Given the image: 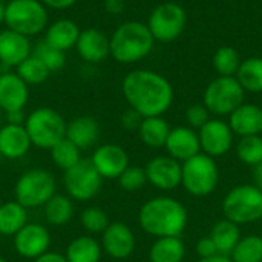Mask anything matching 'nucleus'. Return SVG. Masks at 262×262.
Returning <instances> with one entry per match:
<instances>
[{
  "mask_svg": "<svg viewBox=\"0 0 262 262\" xmlns=\"http://www.w3.org/2000/svg\"><path fill=\"white\" fill-rule=\"evenodd\" d=\"M121 92L129 107L135 109L143 118L161 117L173 101V88L161 74L149 69L129 72L121 83Z\"/></svg>",
  "mask_w": 262,
  "mask_h": 262,
  "instance_id": "1",
  "label": "nucleus"
},
{
  "mask_svg": "<svg viewBox=\"0 0 262 262\" xmlns=\"http://www.w3.org/2000/svg\"><path fill=\"white\" fill-rule=\"evenodd\" d=\"M140 227L155 238L181 236L189 223L187 209L170 196H155L146 201L138 213Z\"/></svg>",
  "mask_w": 262,
  "mask_h": 262,
  "instance_id": "2",
  "label": "nucleus"
},
{
  "mask_svg": "<svg viewBox=\"0 0 262 262\" xmlns=\"http://www.w3.org/2000/svg\"><path fill=\"white\" fill-rule=\"evenodd\" d=\"M109 43L114 60L123 64H130L143 60L152 52L155 38L146 23L129 20L114 31Z\"/></svg>",
  "mask_w": 262,
  "mask_h": 262,
  "instance_id": "3",
  "label": "nucleus"
},
{
  "mask_svg": "<svg viewBox=\"0 0 262 262\" xmlns=\"http://www.w3.org/2000/svg\"><path fill=\"white\" fill-rule=\"evenodd\" d=\"M226 220L243 226L262 220V190L255 184H239L227 192L223 200Z\"/></svg>",
  "mask_w": 262,
  "mask_h": 262,
  "instance_id": "4",
  "label": "nucleus"
},
{
  "mask_svg": "<svg viewBox=\"0 0 262 262\" xmlns=\"http://www.w3.org/2000/svg\"><path fill=\"white\" fill-rule=\"evenodd\" d=\"M48 20V8L40 0H11L6 3L5 25L25 37L46 31Z\"/></svg>",
  "mask_w": 262,
  "mask_h": 262,
  "instance_id": "5",
  "label": "nucleus"
},
{
  "mask_svg": "<svg viewBox=\"0 0 262 262\" xmlns=\"http://www.w3.org/2000/svg\"><path fill=\"white\" fill-rule=\"evenodd\" d=\"M25 129L32 146L38 149H52L58 141L66 138V121L51 107H38L32 111L25 121Z\"/></svg>",
  "mask_w": 262,
  "mask_h": 262,
  "instance_id": "6",
  "label": "nucleus"
},
{
  "mask_svg": "<svg viewBox=\"0 0 262 262\" xmlns=\"http://www.w3.org/2000/svg\"><path fill=\"white\" fill-rule=\"evenodd\" d=\"M220 181V170L215 158L198 154L181 163V186L192 196L210 195Z\"/></svg>",
  "mask_w": 262,
  "mask_h": 262,
  "instance_id": "7",
  "label": "nucleus"
},
{
  "mask_svg": "<svg viewBox=\"0 0 262 262\" xmlns=\"http://www.w3.org/2000/svg\"><path fill=\"white\" fill-rule=\"evenodd\" d=\"M55 178L45 169H31L20 175L15 183V201L26 209L41 207L55 195Z\"/></svg>",
  "mask_w": 262,
  "mask_h": 262,
  "instance_id": "8",
  "label": "nucleus"
},
{
  "mask_svg": "<svg viewBox=\"0 0 262 262\" xmlns=\"http://www.w3.org/2000/svg\"><path fill=\"white\" fill-rule=\"evenodd\" d=\"M246 91L239 84L236 77H216L212 80L206 91L203 104L209 109L210 114L224 117L230 115L244 103Z\"/></svg>",
  "mask_w": 262,
  "mask_h": 262,
  "instance_id": "9",
  "label": "nucleus"
},
{
  "mask_svg": "<svg viewBox=\"0 0 262 262\" xmlns=\"http://www.w3.org/2000/svg\"><path fill=\"white\" fill-rule=\"evenodd\" d=\"M186 23L187 14L184 8L175 2H164L152 9L146 25L155 40L170 43L183 34Z\"/></svg>",
  "mask_w": 262,
  "mask_h": 262,
  "instance_id": "10",
  "label": "nucleus"
},
{
  "mask_svg": "<svg viewBox=\"0 0 262 262\" xmlns=\"http://www.w3.org/2000/svg\"><path fill=\"white\" fill-rule=\"evenodd\" d=\"M103 178L91 160H83L64 172V187L68 196L75 201H89L101 189Z\"/></svg>",
  "mask_w": 262,
  "mask_h": 262,
  "instance_id": "11",
  "label": "nucleus"
},
{
  "mask_svg": "<svg viewBox=\"0 0 262 262\" xmlns=\"http://www.w3.org/2000/svg\"><path fill=\"white\" fill-rule=\"evenodd\" d=\"M198 137H200L201 152L212 158H218L226 155L232 149L235 134L229 123L220 118H210L198 130Z\"/></svg>",
  "mask_w": 262,
  "mask_h": 262,
  "instance_id": "12",
  "label": "nucleus"
},
{
  "mask_svg": "<svg viewBox=\"0 0 262 262\" xmlns=\"http://www.w3.org/2000/svg\"><path fill=\"white\" fill-rule=\"evenodd\" d=\"M147 183L163 192H170L181 186V163L169 155L152 158L146 167Z\"/></svg>",
  "mask_w": 262,
  "mask_h": 262,
  "instance_id": "13",
  "label": "nucleus"
},
{
  "mask_svg": "<svg viewBox=\"0 0 262 262\" xmlns=\"http://www.w3.org/2000/svg\"><path fill=\"white\" fill-rule=\"evenodd\" d=\"M49 246L51 235L41 224L28 223L18 233L14 235V249L20 256L26 259L34 261L35 258L49 252Z\"/></svg>",
  "mask_w": 262,
  "mask_h": 262,
  "instance_id": "14",
  "label": "nucleus"
},
{
  "mask_svg": "<svg viewBox=\"0 0 262 262\" xmlns=\"http://www.w3.org/2000/svg\"><path fill=\"white\" fill-rule=\"evenodd\" d=\"M91 161L103 180H118L129 167V155L118 144H103L97 147Z\"/></svg>",
  "mask_w": 262,
  "mask_h": 262,
  "instance_id": "15",
  "label": "nucleus"
},
{
  "mask_svg": "<svg viewBox=\"0 0 262 262\" xmlns=\"http://www.w3.org/2000/svg\"><path fill=\"white\" fill-rule=\"evenodd\" d=\"M101 249L114 259H126L135 250V235L124 223H109L101 233Z\"/></svg>",
  "mask_w": 262,
  "mask_h": 262,
  "instance_id": "16",
  "label": "nucleus"
},
{
  "mask_svg": "<svg viewBox=\"0 0 262 262\" xmlns=\"http://www.w3.org/2000/svg\"><path fill=\"white\" fill-rule=\"evenodd\" d=\"M164 147L167 150V155L175 158L180 163H184L190 160L192 157L201 154L198 132H195V129L189 126H178V127L170 129V134Z\"/></svg>",
  "mask_w": 262,
  "mask_h": 262,
  "instance_id": "17",
  "label": "nucleus"
},
{
  "mask_svg": "<svg viewBox=\"0 0 262 262\" xmlns=\"http://www.w3.org/2000/svg\"><path fill=\"white\" fill-rule=\"evenodd\" d=\"M75 49L86 63H101L111 55L109 37L97 28H88L80 32Z\"/></svg>",
  "mask_w": 262,
  "mask_h": 262,
  "instance_id": "18",
  "label": "nucleus"
},
{
  "mask_svg": "<svg viewBox=\"0 0 262 262\" xmlns=\"http://www.w3.org/2000/svg\"><path fill=\"white\" fill-rule=\"evenodd\" d=\"M29 100V86L15 72L0 75V109L6 112L23 111Z\"/></svg>",
  "mask_w": 262,
  "mask_h": 262,
  "instance_id": "19",
  "label": "nucleus"
},
{
  "mask_svg": "<svg viewBox=\"0 0 262 262\" xmlns=\"http://www.w3.org/2000/svg\"><path fill=\"white\" fill-rule=\"evenodd\" d=\"M29 37H25L15 31H0V64L5 68H17L23 60L31 55Z\"/></svg>",
  "mask_w": 262,
  "mask_h": 262,
  "instance_id": "20",
  "label": "nucleus"
},
{
  "mask_svg": "<svg viewBox=\"0 0 262 262\" xmlns=\"http://www.w3.org/2000/svg\"><path fill=\"white\" fill-rule=\"evenodd\" d=\"M32 146L25 124H9L0 127V154L8 160L23 158Z\"/></svg>",
  "mask_w": 262,
  "mask_h": 262,
  "instance_id": "21",
  "label": "nucleus"
},
{
  "mask_svg": "<svg viewBox=\"0 0 262 262\" xmlns=\"http://www.w3.org/2000/svg\"><path fill=\"white\" fill-rule=\"evenodd\" d=\"M229 124L235 135L250 137L262 134V107L253 103H243L229 115Z\"/></svg>",
  "mask_w": 262,
  "mask_h": 262,
  "instance_id": "22",
  "label": "nucleus"
},
{
  "mask_svg": "<svg viewBox=\"0 0 262 262\" xmlns=\"http://www.w3.org/2000/svg\"><path fill=\"white\" fill-rule=\"evenodd\" d=\"M80 32L81 31L74 20L58 18L46 28L45 41H48L51 46L57 48L58 51L66 52L77 45Z\"/></svg>",
  "mask_w": 262,
  "mask_h": 262,
  "instance_id": "23",
  "label": "nucleus"
},
{
  "mask_svg": "<svg viewBox=\"0 0 262 262\" xmlns=\"http://www.w3.org/2000/svg\"><path fill=\"white\" fill-rule=\"evenodd\" d=\"M100 135V126L95 118L81 115L66 124V138L72 141L80 150L94 146Z\"/></svg>",
  "mask_w": 262,
  "mask_h": 262,
  "instance_id": "24",
  "label": "nucleus"
},
{
  "mask_svg": "<svg viewBox=\"0 0 262 262\" xmlns=\"http://www.w3.org/2000/svg\"><path fill=\"white\" fill-rule=\"evenodd\" d=\"M170 129L172 127L163 117H146L140 124L138 135L147 147L161 149L166 146Z\"/></svg>",
  "mask_w": 262,
  "mask_h": 262,
  "instance_id": "25",
  "label": "nucleus"
},
{
  "mask_svg": "<svg viewBox=\"0 0 262 262\" xmlns=\"http://www.w3.org/2000/svg\"><path fill=\"white\" fill-rule=\"evenodd\" d=\"M184 256L186 247L180 236L157 238L149 250L150 262H183Z\"/></svg>",
  "mask_w": 262,
  "mask_h": 262,
  "instance_id": "26",
  "label": "nucleus"
},
{
  "mask_svg": "<svg viewBox=\"0 0 262 262\" xmlns=\"http://www.w3.org/2000/svg\"><path fill=\"white\" fill-rule=\"evenodd\" d=\"M210 238L213 239L218 253L230 256V253L233 252V249L236 247V244L243 236H241L239 226L224 218L212 227Z\"/></svg>",
  "mask_w": 262,
  "mask_h": 262,
  "instance_id": "27",
  "label": "nucleus"
},
{
  "mask_svg": "<svg viewBox=\"0 0 262 262\" xmlns=\"http://www.w3.org/2000/svg\"><path fill=\"white\" fill-rule=\"evenodd\" d=\"M28 224L26 207L17 201L3 203L0 207V235L14 236Z\"/></svg>",
  "mask_w": 262,
  "mask_h": 262,
  "instance_id": "28",
  "label": "nucleus"
},
{
  "mask_svg": "<svg viewBox=\"0 0 262 262\" xmlns=\"http://www.w3.org/2000/svg\"><path fill=\"white\" fill-rule=\"evenodd\" d=\"M101 244L92 236H78L66 249L68 262H100L101 259Z\"/></svg>",
  "mask_w": 262,
  "mask_h": 262,
  "instance_id": "29",
  "label": "nucleus"
},
{
  "mask_svg": "<svg viewBox=\"0 0 262 262\" xmlns=\"http://www.w3.org/2000/svg\"><path fill=\"white\" fill-rule=\"evenodd\" d=\"M235 77L246 92H262V57H249L243 60Z\"/></svg>",
  "mask_w": 262,
  "mask_h": 262,
  "instance_id": "30",
  "label": "nucleus"
},
{
  "mask_svg": "<svg viewBox=\"0 0 262 262\" xmlns=\"http://www.w3.org/2000/svg\"><path fill=\"white\" fill-rule=\"evenodd\" d=\"M45 218L51 226H64L74 216L72 198L68 195H54L45 206Z\"/></svg>",
  "mask_w": 262,
  "mask_h": 262,
  "instance_id": "31",
  "label": "nucleus"
},
{
  "mask_svg": "<svg viewBox=\"0 0 262 262\" xmlns=\"http://www.w3.org/2000/svg\"><path fill=\"white\" fill-rule=\"evenodd\" d=\"M239 52L232 46H221L213 54L212 64L220 77H235L241 66Z\"/></svg>",
  "mask_w": 262,
  "mask_h": 262,
  "instance_id": "32",
  "label": "nucleus"
},
{
  "mask_svg": "<svg viewBox=\"0 0 262 262\" xmlns=\"http://www.w3.org/2000/svg\"><path fill=\"white\" fill-rule=\"evenodd\" d=\"M230 258L233 262H262V236H243L230 253Z\"/></svg>",
  "mask_w": 262,
  "mask_h": 262,
  "instance_id": "33",
  "label": "nucleus"
},
{
  "mask_svg": "<svg viewBox=\"0 0 262 262\" xmlns=\"http://www.w3.org/2000/svg\"><path fill=\"white\" fill-rule=\"evenodd\" d=\"M15 74L29 86V84H41L49 77V69L38 60L34 54H31L26 60H23L17 68Z\"/></svg>",
  "mask_w": 262,
  "mask_h": 262,
  "instance_id": "34",
  "label": "nucleus"
},
{
  "mask_svg": "<svg viewBox=\"0 0 262 262\" xmlns=\"http://www.w3.org/2000/svg\"><path fill=\"white\" fill-rule=\"evenodd\" d=\"M51 158H52L54 164L64 172L81 161L80 149L68 138H63L51 149Z\"/></svg>",
  "mask_w": 262,
  "mask_h": 262,
  "instance_id": "35",
  "label": "nucleus"
},
{
  "mask_svg": "<svg viewBox=\"0 0 262 262\" xmlns=\"http://www.w3.org/2000/svg\"><path fill=\"white\" fill-rule=\"evenodd\" d=\"M236 155L241 163L247 166H258L262 161V137L250 135L241 137L236 146Z\"/></svg>",
  "mask_w": 262,
  "mask_h": 262,
  "instance_id": "36",
  "label": "nucleus"
},
{
  "mask_svg": "<svg viewBox=\"0 0 262 262\" xmlns=\"http://www.w3.org/2000/svg\"><path fill=\"white\" fill-rule=\"evenodd\" d=\"M38 60H41V63L49 69V72H55L63 69L64 63H66V55L63 51H58L57 48L51 46L48 41L41 40L37 43L34 52H32Z\"/></svg>",
  "mask_w": 262,
  "mask_h": 262,
  "instance_id": "37",
  "label": "nucleus"
},
{
  "mask_svg": "<svg viewBox=\"0 0 262 262\" xmlns=\"http://www.w3.org/2000/svg\"><path fill=\"white\" fill-rule=\"evenodd\" d=\"M80 221H81L83 229L92 235L103 233L106 230V227L109 226V220H107L106 212L100 207H95V206L84 209L80 215Z\"/></svg>",
  "mask_w": 262,
  "mask_h": 262,
  "instance_id": "38",
  "label": "nucleus"
},
{
  "mask_svg": "<svg viewBox=\"0 0 262 262\" xmlns=\"http://www.w3.org/2000/svg\"><path fill=\"white\" fill-rule=\"evenodd\" d=\"M147 183L146 170L138 166H129L118 178V184L126 192H137Z\"/></svg>",
  "mask_w": 262,
  "mask_h": 262,
  "instance_id": "39",
  "label": "nucleus"
},
{
  "mask_svg": "<svg viewBox=\"0 0 262 262\" xmlns=\"http://www.w3.org/2000/svg\"><path fill=\"white\" fill-rule=\"evenodd\" d=\"M184 118L192 129H201L209 120H210V112L204 104H192L186 109Z\"/></svg>",
  "mask_w": 262,
  "mask_h": 262,
  "instance_id": "40",
  "label": "nucleus"
},
{
  "mask_svg": "<svg viewBox=\"0 0 262 262\" xmlns=\"http://www.w3.org/2000/svg\"><path fill=\"white\" fill-rule=\"evenodd\" d=\"M195 252H196V255L200 256V259H203V258H210V256H213V255H218V249H216L213 239L210 238V235H209V236H204V238H201V239L196 241Z\"/></svg>",
  "mask_w": 262,
  "mask_h": 262,
  "instance_id": "41",
  "label": "nucleus"
},
{
  "mask_svg": "<svg viewBox=\"0 0 262 262\" xmlns=\"http://www.w3.org/2000/svg\"><path fill=\"white\" fill-rule=\"evenodd\" d=\"M141 121H143V117L135 109H132V107L124 111L123 115H121V126L126 130H138Z\"/></svg>",
  "mask_w": 262,
  "mask_h": 262,
  "instance_id": "42",
  "label": "nucleus"
},
{
  "mask_svg": "<svg viewBox=\"0 0 262 262\" xmlns=\"http://www.w3.org/2000/svg\"><path fill=\"white\" fill-rule=\"evenodd\" d=\"M40 2L51 9H66L74 6L78 0H40Z\"/></svg>",
  "mask_w": 262,
  "mask_h": 262,
  "instance_id": "43",
  "label": "nucleus"
},
{
  "mask_svg": "<svg viewBox=\"0 0 262 262\" xmlns=\"http://www.w3.org/2000/svg\"><path fill=\"white\" fill-rule=\"evenodd\" d=\"M104 9L112 15H118L124 9V0H104Z\"/></svg>",
  "mask_w": 262,
  "mask_h": 262,
  "instance_id": "44",
  "label": "nucleus"
},
{
  "mask_svg": "<svg viewBox=\"0 0 262 262\" xmlns=\"http://www.w3.org/2000/svg\"><path fill=\"white\" fill-rule=\"evenodd\" d=\"M32 262H68L64 255H60L57 252H46L41 256L35 258Z\"/></svg>",
  "mask_w": 262,
  "mask_h": 262,
  "instance_id": "45",
  "label": "nucleus"
},
{
  "mask_svg": "<svg viewBox=\"0 0 262 262\" xmlns=\"http://www.w3.org/2000/svg\"><path fill=\"white\" fill-rule=\"evenodd\" d=\"M6 121L9 124H25L26 117L23 111H12V112H6Z\"/></svg>",
  "mask_w": 262,
  "mask_h": 262,
  "instance_id": "46",
  "label": "nucleus"
},
{
  "mask_svg": "<svg viewBox=\"0 0 262 262\" xmlns=\"http://www.w3.org/2000/svg\"><path fill=\"white\" fill-rule=\"evenodd\" d=\"M253 181H255V186L262 190V161L253 167Z\"/></svg>",
  "mask_w": 262,
  "mask_h": 262,
  "instance_id": "47",
  "label": "nucleus"
},
{
  "mask_svg": "<svg viewBox=\"0 0 262 262\" xmlns=\"http://www.w3.org/2000/svg\"><path fill=\"white\" fill-rule=\"evenodd\" d=\"M198 262H233V261H232V258H230V256L218 253V255H213V256H210V258H203V259H200Z\"/></svg>",
  "mask_w": 262,
  "mask_h": 262,
  "instance_id": "48",
  "label": "nucleus"
},
{
  "mask_svg": "<svg viewBox=\"0 0 262 262\" xmlns=\"http://www.w3.org/2000/svg\"><path fill=\"white\" fill-rule=\"evenodd\" d=\"M5 12H6V5L0 2V25L5 23Z\"/></svg>",
  "mask_w": 262,
  "mask_h": 262,
  "instance_id": "49",
  "label": "nucleus"
},
{
  "mask_svg": "<svg viewBox=\"0 0 262 262\" xmlns=\"http://www.w3.org/2000/svg\"><path fill=\"white\" fill-rule=\"evenodd\" d=\"M0 262H8V261H6L5 258H2V256H0Z\"/></svg>",
  "mask_w": 262,
  "mask_h": 262,
  "instance_id": "50",
  "label": "nucleus"
},
{
  "mask_svg": "<svg viewBox=\"0 0 262 262\" xmlns=\"http://www.w3.org/2000/svg\"><path fill=\"white\" fill-rule=\"evenodd\" d=\"M2 114H3V111L0 109V120H2Z\"/></svg>",
  "mask_w": 262,
  "mask_h": 262,
  "instance_id": "51",
  "label": "nucleus"
},
{
  "mask_svg": "<svg viewBox=\"0 0 262 262\" xmlns=\"http://www.w3.org/2000/svg\"><path fill=\"white\" fill-rule=\"evenodd\" d=\"M2 204H3V203H2V196H0V207H2Z\"/></svg>",
  "mask_w": 262,
  "mask_h": 262,
  "instance_id": "52",
  "label": "nucleus"
},
{
  "mask_svg": "<svg viewBox=\"0 0 262 262\" xmlns=\"http://www.w3.org/2000/svg\"><path fill=\"white\" fill-rule=\"evenodd\" d=\"M0 75H2V64H0Z\"/></svg>",
  "mask_w": 262,
  "mask_h": 262,
  "instance_id": "53",
  "label": "nucleus"
},
{
  "mask_svg": "<svg viewBox=\"0 0 262 262\" xmlns=\"http://www.w3.org/2000/svg\"><path fill=\"white\" fill-rule=\"evenodd\" d=\"M2 158H3V157H2V154H0V160H2Z\"/></svg>",
  "mask_w": 262,
  "mask_h": 262,
  "instance_id": "54",
  "label": "nucleus"
}]
</instances>
